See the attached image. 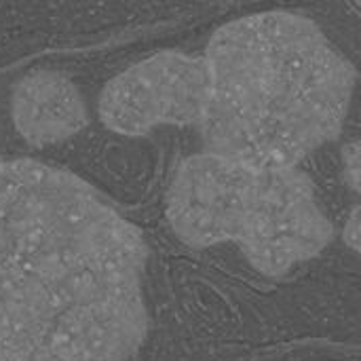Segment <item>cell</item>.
Instances as JSON below:
<instances>
[{"instance_id": "1", "label": "cell", "mask_w": 361, "mask_h": 361, "mask_svg": "<svg viewBox=\"0 0 361 361\" xmlns=\"http://www.w3.org/2000/svg\"><path fill=\"white\" fill-rule=\"evenodd\" d=\"M142 233L78 176L0 161V361H127L148 313Z\"/></svg>"}, {"instance_id": "2", "label": "cell", "mask_w": 361, "mask_h": 361, "mask_svg": "<svg viewBox=\"0 0 361 361\" xmlns=\"http://www.w3.org/2000/svg\"><path fill=\"white\" fill-rule=\"evenodd\" d=\"M203 61L205 150L256 169L296 167L341 133L355 68L313 19L288 11L233 19Z\"/></svg>"}, {"instance_id": "3", "label": "cell", "mask_w": 361, "mask_h": 361, "mask_svg": "<svg viewBox=\"0 0 361 361\" xmlns=\"http://www.w3.org/2000/svg\"><path fill=\"white\" fill-rule=\"evenodd\" d=\"M332 235L307 173L298 167L254 171L235 243L256 271L283 277L315 258Z\"/></svg>"}, {"instance_id": "4", "label": "cell", "mask_w": 361, "mask_h": 361, "mask_svg": "<svg viewBox=\"0 0 361 361\" xmlns=\"http://www.w3.org/2000/svg\"><path fill=\"white\" fill-rule=\"evenodd\" d=\"M207 102L203 57L161 51L106 82L97 110L102 123L125 137H142L154 127H197Z\"/></svg>"}, {"instance_id": "5", "label": "cell", "mask_w": 361, "mask_h": 361, "mask_svg": "<svg viewBox=\"0 0 361 361\" xmlns=\"http://www.w3.org/2000/svg\"><path fill=\"white\" fill-rule=\"evenodd\" d=\"M254 171L256 167L209 150L184 159L165 205L173 233L190 247L235 241Z\"/></svg>"}, {"instance_id": "6", "label": "cell", "mask_w": 361, "mask_h": 361, "mask_svg": "<svg viewBox=\"0 0 361 361\" xmlns=\"http://www.w3.org/2000/svg\"><path fill=\"white\" fill-rule=\"evenodd\" d=\"M11 116L17 133L32 146L66 142L89 121L78 87L53 70L32 72L15 85Z\"/></svg>"}, {"instance_id": "7", "label": "cell", "mask_w": 361, "mask_h": 361, "mask_svg": "<svg viewBox=\"0 0 361 361\" xmlns=\"http://www.w3.org/2000/svg\"><path fill=\"white\" fill-rule=\"evenodd\" d=\"M360 144L357 142H351L349 146H345V154H343V161H345V176L351 184V188L357 192L360 190V169H361V152Z\"/></svg>"}, {"instance_id": "8", "label": "cell", "mask_w": 361, "mask_h": 361, "mask_svg": "<svg viewBox=\"0 0 361 361\" xmlns=\"http://www.w3.org/2000/svg\"><path fill=\"white\" fill-rule=\"evenodd\" d=\"M360 235H361V222H360V205L353 207L347 224H345V243L353 250V252H360Z\"/></svg>"}, {"instance_id": "9", "label": "cell", "mask_w": 361, "mask_h": 361, "mask_svg": "<svg viewBox=\"0 0 361 361\" xmlns=\"http://www.w3.org/2000/svg\"><path fill=\"white\" fill-rule=\"evenodd\" d=\"M351 2H353V4H355V6H357V4H360V0H351Z\"/></svg>"}]
</instances>
